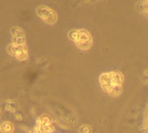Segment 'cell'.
Wrapping results in <instances>:
<instances>
[{
  "instance_id": "2",
  "label": "cell",
  "mask_w": 148,
  "mask_h": 133,
  "mask_svg": "<svg viewBox=\"0 0 148 133\" xmlns=\"http://www.w3.org/2000/svg\"><path fill=\"white\" fill-rule=\"evenodd\" d=\"M144 7H145V10L146 12H148V0H146V1H145Z\"/></svg>"
},
{
  "instance_id": "1",
  "label": "cell",
  "mask_w": 148,
  "mask_h": 133,
  "mask_svg": "<svg viewBox=\"0 0 148 133\" xmlns=\"http://www.w3.org/2000/svg\"><path fill=\"white\" fill-rule=\"evenodd\" d=\"M37 13L38 16H40L44 20H45L48 23H54L57 19L55 12L44 5L37 8Z\"/></svg>"
}]
</instances>
